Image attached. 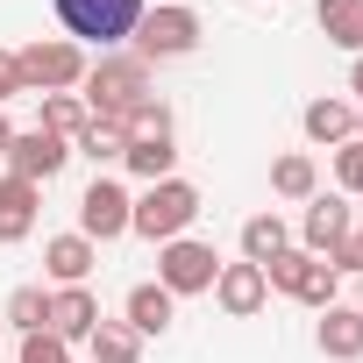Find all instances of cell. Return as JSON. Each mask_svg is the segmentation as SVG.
<instances>
[{
  "label": "cell",
  "mask_w": 363,
  "mask_h": 363,
  "mask_svg": "<svg viewBox=\"0 0 363 363\" xmlns=\"http://www.w3.org/2000/svg\"><path fill=\"white\" fill-rule=\"evenodd\" d=\"M214 306H221L228 320H257V313L271 306V278H264L257 264H221V278H214Z\"/></svg>",
  "instance_id": "obj_11"
},
{
  "label": "cell",
  "mask_w": 363,
  "mask_h": 363,
  "mask_svg": "<svg viewBox=\"0 0 363 363\" xmlns=\"http://www.w3.org/2000/svg\"><path fill=\"white\" fill-rule=\"evenodd\" d=\"M43 320H50V292H43V285H15V292H8V313H0V328L36 335Z\"/></svg>",
  "instance_id": "obj_25"
},
{
  "label": "cell",
  "mask_w": 363,
  "mask_h": 363,
  "mask_svg": "<svg viewBox=\"0 0 363 363\" xmlns=\"http://www.w3.org/2000/svg\"><path fill=\"white\" fill-rule=\"evenodd\" d=\"M0 335H8V328H0Z\"/></svg>",
  "instance_id": "obj_34"
},
{
  "label": "cell",
  "mask_w": 363,
  "mask_h": 363,
  "mask_svg": "<svg viewBox=\"0 0 363 363\" xmlns=\"http://www.w3.org/2000/svg\"><path fill=\"white\" fill-rule=\"evenodd\" d=\"M22 93V65H15V50H0V107H8Z\"/></svg>",
  "instance_id": "obj_28"
},
{
  "label": "cell",
  "mask_w": 363,
  "mask_h": 363,
  "mask_svg": "<svg viewBox=\"0 0 363 363\" xmlns=\"http://www.w3.org/2000/svg\"><path fill=\"white\" fill-rule=\"evenodd\" d=\"M313 22H320V36L335 43V50H363V0H320L313 8Z\"/></svg>",
  "instance_id": "obj_20"
},
{
  "label": "cell",
  "mask_w": 363,
  "mask_h": 363,
  "mask_svg": "<svg viewBox=\"0 0 363 363\" xmlns=\"http://www.w3.org/2000/svg\"><path fill=\"white\" fill-rule=\"evenodd\" d=\"M150 72H157V65H143L135 50H107V57H93L86 79H79V86H86V93H79L86 114H128L135 100H150Z\"/></svg>",
  "instance_id": "obj_3"
},
{
  "label": "cell",
  "mask_w": 363,
  "mask_h": 363,
  "mask_svg": "<svg viewBox=\"0 0 363 363\" xmlns=\"http://www.w3.org/2000/svg\"><path fill=\"white\" fill-rule=\"evenodd\" d=\"M285 250H292V228H285V214H278V207L242 221V264H257V271H264V264H271V257H285Z\"/></svg>",
  "instance_id": "obj_18"
},
{
  "label": "cell",
  "mask_w": 363,
  "mask_h": 363,
  "mask_svg": "<svg viewBox=\"0 0 363 363\" xmlns=\"http://www.w3.org/2000/svg\"><path fill=\"white\" fill-rule=\"evenodd\" d=\"M271 193H278V200H299V207H306V200L320 193V164H313L306 150H285V157L271 164Z\"/></svg>",
  "instance_id": "obj_19"
},
{
  "label": "cell",
  "mask_w": 363,
  "mask_h": 363,
  "mask_svg": "<svg viewBox=\"0 0 363 363\" xmlns=\"http://www.w3.org/2000/svg\"><path fill=\"white\" fill-rule=\"evenodd\" d=\"M356 200H363V193H356Z\"/></svg>",
  "instance_id": "obj_35"
},
{
  "label": "cell",
  "mask_w": 363,
  "mask_h": 363,
  "mask_svg": "<svg viewBox=\"0 0 363 363\" xmlns=\"http://www.w3.org/2000/svg\"><path fill=\"white\" fill-rule=\"evenodd\" d=\"M57 342H86L93 328H100V299H93V285H57L50 292V320H43Z\"/></svg>",
  "instance_id": "obj_13"
},
{
  "label": "cell",
  "mask_w": 363,
  "mask_h": 363,
  "mask_svg": "<svg viewBox=\"0 0 363 363\" xmlns=\"http://www.w3.org/2000/svg\"><path fill=\"white\" fill-rule=\"evenodd\" d=\"M15 65H22V93H79V79H86V50L72 43V36H36V43H22L15 50Z\"/></svg>",
  "instance_id": "obj_4"
},
{
  "label": "cell",
  "mask_w": 363,
  "mask_h": 363,
  "mask_svg": "<svg viewBox=\"0 0 363 363\" xmlns=\"http://www.w3.org/2000/svg\"><path fill=\"white\" fill-rule=\"evenodd\" d=\"M356 143H363V107H356Z\"/></svg>",
  "instance_id": "obj_32"
},
{
  "label": "cell",
  "mask_w": 363,
  "mask_h": 363,
  "mask_svg": "<svg viewBox=\"0 0 363 363\" xmlns=\"http://www.w3.org/2000/svg\"><path fill=\"white\" fill-rule=\"evenodd\" d=\"M128 214H135V200H128V186H121V178H93V186L79 193V235L100 250V242H121L128 235Z\"/></svg>",
  "instance_id": "obj_8"
},
{
  "label": "cell",
  "mask_w": 363,
  "mask_h": 363,
  "mask_svg": "<svg viewBox=\"0 0 363 363\" xmlns=\"http://www.w3.org/2000/svg\"><path fill=\"white\" fill-rule=\"evenodd\" d=\"M356 313H363V278H356Z\"/></svg>",
  "instance_id": "obj_33"
},
{
  "label": "cell",
  "mask_w": 363,
  "mask_h": 363,
  "mask_svg": "<svg viewBox=\"0 0 363 363\" xmlns=\"http://www.w3.org/2000/svg\"><path fill=\"white\" fill-rule=\"evenodd\" d=\"M65 164H72V143H65V135H50V128H15V143H8V171H15V178L50 186Z\"/></svg>",
  "instance_id": "obj_9"
},
{
  "label": "cell",
  "mask_w": 363,
  "mask_h": 363,
  "mask_svg": "<svg viewBox=\"0 0 363 363\" xmlns=\"http://www.w3.org/2000/svg\"><path fill=\"white\" fill-rule=\"evenodd\" d=\"M121 171L143 178V186H157V178H178V143H171V135H157V143H128V150H121Z\"/></svg>",
  "instance_id": "obj_21"
},
{
  "label": "cell",
  "mask_w": 363,
  "mask_h": 363,
  "mask_svg": "<svg viewBox=\"0 0 363 363\" xmlns=\"http://www.w3.org/2000/svg\"><path fill=\"white\" fill-rule=\"evenodd\" d=\"M86 349H93V363H143V335H135L128 320H107V313H100V328L86 335Z\"/></svg>",
  "instance_id": "obj_22"
},
{
  "label": "cell",
  "mask_w": 363,
  "mask_h": 363,
  "mask_svg": "<svg viewBox=\"0 0 363 363\" xmlns=\"http://www.w3.org/2000/svg\"><path fill=\"white\" fill-rule=\"evenodd\" d=\"M8 143H15V121H8V114H0V157H8Z\"/></svg>",
  "instance_id": "obj_30"
},
{
  "label": "cell",
  "mask_w": 363,
  "mask_h": 363,
  "mask_svg": "<svg viewBox=\"0 0 363 363\" xmlns=\"http://www.w3.org/2000/svg\"><path fill=\"white\" fill-rule=\"evenodd\" d=\"M22 363H72V342H57L50 328H36V335H22Z\"/></svg>",
  "instance_id": "obj_27"
},
{
  "label": "cell",
  "mask_w": 363,
  "mask_h": 363,
  "mask_svg": "<svg viewBox=\"0 0 363 363\" xmlns=\"http://www.w3.org/2000/svg\"><path fill=\"white\" fill-rule=\"evenodd\" d=\"M299 128H306V143H320V150H342V143H356V100H342V93H320V100H306Z\"/></svg>",
  "instance_id": "obj_12"
},
{
  "label": "cell",
  "mask_w": 363,
  "mask_h": 363,
  "mask_svg": "<svg viewBox=\"0 0 363 363\" xmlns=\"http://www.w3.org/2000/svg\"><path fill=\"white\" fill-rule=\"evenodd\" d=\"M121 320L150 342V335H171V320H178V299L157 285V278H143V285H128V299H121Z\"/></svg>",
  "instance_id": "obj_14"
},
{
  "label": "cell",
  "mask_w": 363,
  "mask_h": 363,
  "mask_svg": "<svg viewBox=\"0 0 363 363\" xmlns=\"http://www.w3.org/2000/svg\"><path fill=\"white\" fill-rule=\"evenodd\" d=\"M93 264H100V250H93V242H86L79 228H72V235H50V242H43V271H50L57 285H86V278H93Z\"/></svg>",
  "instance_id": "obj_17"
},
{
  "label": "cell",
  "mask_w": 363,
  "mask_h": 363,
  "mask_svg": "<svg viewBox=\"0 0 363 363\" xmlns=\"http://www.w3.org/2000/svg\"><path fill=\"white\" fill-rule=\"evenodd\" d=\"M121 150H128V135H121V121H114V114H93V121H86V135L72 143V157H93V164H121Z\"/></svg>",
  "instance_id": "obj_24"
},
{
  "label": "cell",
  "mask_w": 363,
  "mask_h": 363,
  "mask_svg": "<svg viewBox=\"0 0 363 363\" xmlns=\"http://www.w3.org/2000/svg\"><path fill=\"white\" fill-rule=\"evenodd\" d=\"M200 221V186L193 178H157V186H143V200H135V214H128V235H143V242H178Z\"/></svg>",
  "instance_id": "obj_1"
},
{
  "label": "cell",
  "mask_w": 363,
  "mask_h": 363,
  "mask_svg": "<svg viewBox=\"0 0 363 363\" xmlns=\"http://www.w3.org/2000/svg\"><path fill=\"white\" fill-rule=\"evenodd\" d=\"M36 207H43V186H29V178H0V242H29L36 235Z\"/></svg>",
  "instance_id": "obj_15"
},
{
  "label": "cell",
  "mask_w": 363,
  "mask_h": 363,
  "mask_svg": "<svg viewBox=\"0 0 363 363\" xmlns=\"http://www.w3.org/2000/svg\"><path fill=\"white\" fill-rule=\"evenodd\" d=\"M214 278H221V257H214V242H193V235H178V242H164V250H157V285H164L171 299L214 292Z\"/></svg>",
  "instance_id": "obj_6"
},
{
  "label": "cell",
  "mask_w": 363,
  "mask_h": 363,
  "mask_svg": "<svg viewBox=\"0 0 363 363\" xmlns=\"http://www.w3.org/2000/svg\"><path fill=\"white\" fill-rule=\"evenodd\" d=\"M349 93H356V107H363V50H356V65H349Z\"/></svg>",
  "instance_id": "obj_29"
},
{
  "label": "cell",
  "mask_w": 363,
  "mask_h": 363,
  "mask_svg": "<svg viewBox=\"0 0 363 363\" xmlns=\"http://www.w3.org/2000/svg\"><path fill=\"white\" fill-rule=\"evenodd\" d=\"M128 50L143 57V65H171V57H193L200 50V15L193 8H143V22H135V36H128Z\"/></svg>",
  "instance_id": "obj_5"
},
{
  "label": "cell",
  "mask_w": 363,
  "mask_h": 363,
  "mask_svg": "<svg viewBox=\"0 0 363 363\" xmlns=\"http://www.w3.org/2000/svg\"><path fill=\"white\" fill-rule=\"evenodd\" d=\"M349 242H356V257H363V221H356V228H349Z\"/></svg>",
  "instance_id": "obj_31"
},
{
  "label": "cell",
  "mask_w": 363,
  "mask_h": 363,
  "mask_svg": "<svg viewBox=\"0 0 363 363\" xmlns=\"http://www.w3.org/2000/svg\"><path fill=\"white\" fill-rule=\"evenodd\" d=\"M86 100L79 93H43V107H36V128H50V135H65V143H79L86 135Z\"/></svg>",
  "instance_id": "obj_23"
},
{
  "label": "cell",
  "mask_w": 363,
  "mask_h": 363,
  "mask_svg": "<svg viewBox=\"0 0 363 363\" xmlns=\"http://www.w3.org/2000/svg\"><path fill=\"white\" fill-rule=\"evenodd\" d=\"M313 342H320V356L328 363H356L363 356V313L356 306H320V328H313Z\"/></svg>",
  "instance_id": "obj_16"
},
{
  "label": "cell",
  "mask_w": 363,
  "mask_h": 363,
  "mask_svg": "<svg viewBox=\"0 0 363 363\" xmlns=\"http://www.w3.org/2000/svg\"><path fill=\"white\" fill-rule=\"evenodd\" d=\"M264 278H271V292H285V299H299V306H313V313H320V306H335V285H342V278H335L320 257H306L299 242H292L285 257H271V264H264Z\"/></svg>",
  "instance_id": "obj_7"
},
{
  "label": "cell",
  "mask_w": 363,
  "mask_h": 363,
  "mask_svg": "<svg viewBox=\"0 0 363 363\" xmlns=\"http://www.w3.org/2000/svg\"><path fill=\"white\" fill-rule=\"evenodd\" d=\"M349 228H356V207L342 193H313L306 214H299V250L306 257H328L335 242H349Z\"/></svg>",
  "instance_id": "obj_10"
},
{
  "label": "cell",
  "mask_w": 363,
  "mask_h": 363,
  "mask_svg": "<svg viewBox=\"0 0 363 363\" xmlns=\"http://www.w3.org/2000/svg\"><path fill=\"white\" fill-rule=\"evenodd\" d=\"M50 8H57V22H65V36L86 50H121L128 36H135V22H143V0H50Z\"/></svg>",
  "instance_id": "obj_2"
},
{
  "label": "cell",
  "mask_w": 363,
  "mask_h": 363,
  "mask_svg": "<svg viewBox=\"0 0 363 363\" xmlns=\"http://www.w3.org/2000/svg\"><path fill=\"white\" fill-rule=\"evenodd\" d=\"M114 121H121V135H128V143H157V135H171V107H164L157 93H150V100H135V107H128V114H114Z\"/></svg>",
  "instance_id": "obj_26"
}]
</instances>
